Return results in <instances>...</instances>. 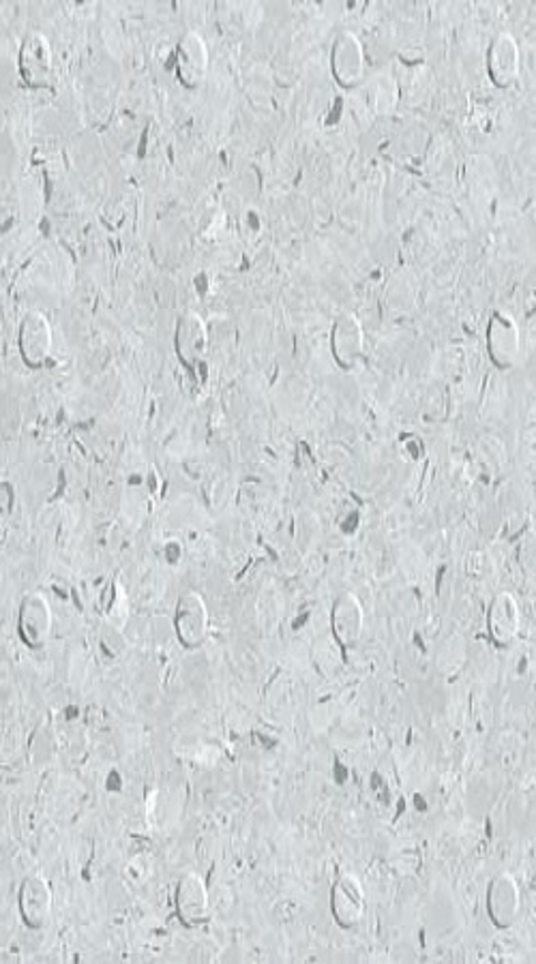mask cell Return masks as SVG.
Returning <instances> with one entry per match:
<instances>
[{"instance_id":"1","label":"cell","mask_w":536,"mask_h":964,"mask_svg":"<svg viewBox=\"0 0 536 964\" xmlns=\"http://www.w3.org/2000/svg\"><path fill=\"white\" fill-rule=\"evenodd\" d=\"M209 607L198 591L180 596L175 614V630L185 650H200L209 639Z\"/></svg>"},{"instance_id":"2","label":"cell","mask_w":536,"mask_h":964,"mask_svg":"<svg viewBox=\"0 0 536 964\" xmlns=\"http://www.w3.org/2000/svg\"><path fill=\"white\" fill-rule=\"evenodd\" d=\"M20 75L31 88H50L54 86V59L52 45L41 33H31L22 41L20 56Z\"/></svg>"},{"instance_id":"3","label":"cell","mask_w":536,"mask_h":964,"mask_svg":"<svg viewBox=\"0 0 536 964\" xmlns=\"http://www.w3.org/2000/svg\"><path fill=\"white\" fill-rule=\"evenodd\" d=\"M52 326L48 317L39 311H29L18 328V347L20 356L29 367H41L52 354Z\"/></svg>"},{"instance_id":"4","label":"cell","mask_w":536,"mask_h":964,"mask_svg":"<svg viewBox=\"0 0 536 964\" xmlns=\"http://www.w3.org/2000/svg\"><path fill=\"white\" fill-rule=\"evenodd\" d=\"M175 904H177L179 920L185 926L196 929L207 924L211 918V902H209V890L204 879L196 872L182 874L175 892Z\"/></svg>"},{"instance_id":"5","label":"cell","mask_w":536,"mask_h":964,"mask_svg":"<svg viewBox=\"0 0 536 964\" xmlns=\"http://www.w3.org/2000/svg\"><path fill=\"white\" fill-rule=\"evenodd\" d=\"M330 70L344 88H357L365 77V52L355 33H339L330 50Z\"/></svg>"},{"instance_id":"6","label":"cell","mask_w":536,"mask_h":964,"mask_svg":"<svg viewBox=\"0 0 536 964\" xmlns=\"http://www.w3.org/2000/svg\"><path fill=\"white\" fill-rule=\"evenodd\" d=\"M522 894L513 874H498L487 888V915L496 929L508 930L519 918Z\"/></svg>"},{"instance_id":"7","label":"cell","mask_w":536,"mask_h":964,"mask_svg":"<svg viewBox=\"0 0 536 964\" xmlns=\"http://www.w3.org/2000/svg\"><path fill=\"white\" fill-rule=\"evenodd\" d=\"M20 639L31 648L41 650L52 632V607L43 594H31L24 598L18 616Z\"/></svg>"},{"instance_id":"8","label":"cell","mask_w":536,"mask_h":964,"mask_svg":"<svg viewBox=\"0 0 536 964\" xmlns=\"http://www.w3.org/2000/svg\"><path fill=\"white\" fill-rule=\"evenodd\" d=\"M330 911L341 929H357L365 915V890L355 874H341L330 892Z\"/></svg>"},{"instance_id":"9","label":"cell","mask_w":536,"mask_h":964,"mask_svg":"<svg viewBox=\"0 0 536 964\" xmlns=\"http://www.w3.org/2000/svg\"><path fill=\"white\" fill-rule=\"evenodd\" d=\"M52 888L43 877H27L20 886V918L31 930H41L52 918Z\"/></svg>"},{"instance_id":"10","label":"cell","mask_w":536,"mask_h":964,"mask_svg":"<svg viewBox=\"0 0 536 964\" xmlns=\"http://www.w3.org/2000/svg\"><path fill=\"white\" fill-rule=\"evenodd\" d=\"M487 352L496 367L508 369L519 356V328L506 313L496 311L487 328Z\"/></svg>"},{"instance_id":"11","label":"cell","mask_w":536,"mask_h":964,"mask_svg":"<svg viewBox=\"0 0 536 964\" xmlns=\"http://www.w3.org/2000/svg\"><path fill=\"white\" fill-rule=\"evenodd\" d=\"M522 628V611L513 594L501 591L487 611V630L492 641L498 648H508L515 643Z\"/></svg>"},{"instance_id":"12","label":"cell","mask_w":536,"mask_h":964,"mask_svg":"<svg viewBox=\"0 0 536 964\" xmlns=\"http://www.w3.org/2000/svg\"><path fill=\"white\" fill-rule=\"evenodd\" d=\"M519 67H522V59L515 36L508 33L494 36L487 52V71L492 82L498 88H511L519 80Z\"/></svg>"},{"instance_id":"13","label":"cell","mask_w":536,"mask_h":964,"mask_svg":"<svg viewBox=\"0 0 536 964\" xmlns=\"http://www.w3.org/2000/svg\"><path fill=\"white\" fill-rule=\"evenodd\" d=\"M207 345H209V331L204 319L193 311L182 313L175 333V349L180 360L187 367H196L204 358Z\"/></svg>"},{"instance_id":"14","label":"cell","mask_w":536,"mask_h":964,"mask_svg":"<svg viewBox=\"0 0 536 964\" xmlns=\"http://www.w3.org/2000/svg\"><path fill=\"white\" fill-rule=\"evenodd\" d=\"M333 356L341 367L357 365L365 352V333L355 313H344L337 317L330 335Z\"/></svg>"},{"instance_id":"15","label":"cell","mask_w":536,"mask_h":964,"mask_svg":"<svg viewBox=\"0 0 536 964\" xmlns=\"http://www.w3.org/2000/svg\"><path fill=\"white\" fill-rule=\"evenodd\" d=\"M177 71L187 88H198L209 71V50L198 33H187L180 39L177 50Z\"/></svg>"},{"instance_id":"16","label":"cell","mask_w":536,"mask_h":964,"mask_svg":"<svg viewBox=\"0 0 536 964\" xmlns=\"http://www.w3.org/2000/svg\"><path fill=\"white\" fill-rule=\"evenodd\" d=\"M330 626L341 648L357 646L365 626V611L355 594H344L335 600L330 611Z\"/></svg>"}]
</instances>
